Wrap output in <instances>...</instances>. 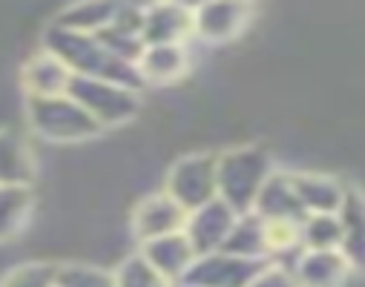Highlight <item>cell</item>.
<instances>
[{
	"label": "cell",
	"mask_w": 365,
	"mask_h": 287,
	"mask_svg": "<svg viewBox=\"0 0 365 287\" xmlns=\"http://www.w3.org/2000/svg\"><path fill=\"white\" fill-rule=\"evenodd\" d=\"M277 172L273 167V155L259 147V144H242V147H227L219 152V167H216V181H219V199L233 207L239 216L250 213L262 187L267 178Z\"/></svg>",
	"instance_id": "1"
},
{
	"label": "cell",
	"mask_w": 365,
	"mask_h": 287,
	"mask_svg": "<svg viewBox=\"0 0 365 287\" xmlns=\"http://www.w3.org/2000/svg\"><path fill=\"white\" fill-rule=\"evenodd\" d=\"M216 167H219V152L210 150L185 152L167 167L161 189L190 216L193 210L219 199Z\"/></svg>",
	"instance_id": "2"
},
{
	"label": "cell",
	"mask_w": 365,
	"mask_h": 287,
	"mask_svg": "<svg viewBox=\"0 0 365 287\" xmlns=\"http://www.w3.org/2000/svg\"><path fill=\"white\" fill-rule=\"evenodd\" d=\"M26 115H29V127L43 141H52V144H83L104 132L69 95L26 98Z\"/></svg>",
	"instance_id": "3"
},
{
	"label": "cell",
	"mask_w": 365,
	"mask_h": 287,
	"mask_svg": "<svg viewBox=\"0 0 365 287\" xmlns=\"http://www.w3.org/2000/svg\"><path fill=\"white\" fill-rule=\"evenodd\" d=\"M66 95L75 104H81L83 113L101 130L127 127L141 113V92H135L130 86H121V83L98 80V78L72 75V83H69Z\"/></svg>",
	"instance_id": "4"
},
{
	"label": "cell",
	"mask_w": 365,
	"mask_h": 287,
	"mask_svg": "<svg viewBox=\"0 0 365 287\" xmlns=\"http://www.w3.org/2000/svg\"><path fill=\"white\" fill-rule=\"evenodd\" d=\"M185 224H187V210H181L164 189L141 196L130 213V236L135 239L138 247L153 239L181 233Z\"/></svg>",
	"instance_id": "5"
},
{
	"label": "cell",
	"mask_w": 365,
	"mask_h": 287,
	"mask_svg": "<svg viewBox=\"0 0 365 287\" xmlns=\"http://www.w3.org/2000/svg\"><path fill=\"white\" fill-rule=\"evenodd\" d=\"M264 264L267 261H250V259H239L233 253L219 250V253L199 256L181 284H187V287H247Z\"/></svg>",
	"instance_id": "6"
},
{
	"label": "cell",
	"mask_w": 365,
	"mask_h": 287,
	"mask_svg": "<svg viewBox=\"0 0 365 287\" xmlns=\"http://www.w3.org/2000/svg\"><path fill=\"white\" fill-rule=\"evenodd\" d=\"M256 9L250 4H202L193 6V38L222 46L236 41L250 24Z\"/></svg>",
	"instance_id": "7"
},
{
	"label": "cell",
	"mask_w": 365,
	"mask_h": 287,
	"mask_svg": "<svg viewBox=\"0 0 365 287\" xmlns=\"http://www.w3.org/2000/svg\"><path fill=\"white\" fill-rule=\"evenodd\" d=\"M291 175H294L297 196L308 216L314 213L336 216L351 189V181H345L331 169H291Z\"/></svg>",
	"instance_id": "8"
},
{
	"label": "cell",
	"mask_w": 365,
	"mask_h": 287,
	"mask_svg": "<svg viewBox=\"0 0 365 287\" xmlns=\"http://www.w3.org/2000/svg\"><path fill=\"white\" fill-rule=\"evenodd\" d=\"M236 219H239V213L233 207H227L222 199H216V202H210V204H205L187 216L185 236L190 239V244L199 256L219 253V250H225Z\"/></svg>",
	"instance_id": "9"
},
{
	"label": "cell",
	"mask_w": 365,
	"mask_h": 287,
	"mask_svg": "<svg viewBox=\"0 0 365 287\" xmlns=\"http://www.w3.org/2000/svg\"><path fill=\"white\" fill-rule=\"evenodd\" d=\"M262 221H285V224H302V219L308 216L299 196H297V187H294V175L291 169H277L267 184L262 187V193L253 204V210Z\"/></svg>",
	"instance_id": "10"
},
{
	"label": "cell",
	"mask_w": 365,
	"mask_h": 287,
	"mask_svg": "<svg viewBox=\"0 0 365 287\" xmlns=\"http://www.w3.org/2000/svg\"><path fill=\"white\" fill-rule=\"evenodd\" d=\"M138 253L144 256V261L158 273L164 276L170 284H181L185 276L190 273L193 261L199 259V253L193 250L190 239L181 233H173V236H164V239H153L147 244L138 247Z\"/></svg>",
	"instance_id": "11"
},
{
	"label": "cell",
	"mask_w": 365,
	"mask_h": 287,
	"mask_svg": "<svg viewBox=\"0 0 365 287\" xmlns=\"http://www.w3.org/2000/svg\"><path fill=\"white\" fill-rule=\"evenodd\" d=\"M138 75L147 86H173L185 78L193 66V55L187 43H161V46H144L138 58Z\"/></svg>",
	"instance_id": "12"
},
{
	"label": "cell",
	"mask_w": 365,
	"mask_h": 287,
	"mask_svg": "<svg viewBox=\"0 0 365 287\" xmlns=\"http://www.w3.org/2000/svg\"><path fill=\"white\" fill-rule=\"evenodd\" d=\"M144 46L187 43L193 38V6L181 4H153L144 6Z\"/></svg>",
	"instance_id": "13"
},
{
	"label": "cell",
	"mask_w": 365,
	"mask_h": 287,
	"mask_svg": "<svg viewBox=\"0 0 365 287\" xmlns=\"http://www.w3.org/2000/svg\"><path fill=\"white\" fill-rule=\"evenodd\" d=\"M294 278L299 287H348L354 273L339 250H302Z\"/></svg>",
	"instance_id": "14"
},
{
	"label": "cell",
	"mask_w": 365,
	"mask_h": 287,
	"mask_svg": "<svg viewBox=\"0 0 365 287\" xmlns=\"http://www.w3.org/2000/svg\"><path fill=\"white\" fill-rule=\"evenodd\" d=\"M339 224H342V247L339 253L345 256L348 267L354 276L365 278V189L354 187L339 207Z\"/></svg>",
	"instance_id": "15"
},
{
	"label": "cell",
	"mask_w": 365,
	"mask_h": 287,
	"mask_svg": "<svg viewBox=\"0 0 365 287\" xmlns=\"http://www.w3.org/2000/svg\"><path fill=\"white\" fill-rule=\"evenodd\" d=\"M21 80H24V89H26V98H52V95H66L69 92L72 72L52 52L41 49L35 58L26 61Z\"/></svg>",
	"instance_id": "16"
},
{
	"label": "cell",
	"mask_w": 365,
	"mask_h": 287,
	"mask_svg": "<svg viewBox=\"0 0 365 287\" xmlns=\"http://www.w3.org/2000/svg\"><path fill=\"white\" fill-rule=\"evenodd\" d=\"M35 175L38 164L29 144L12 130H0V187H32Z\"/></svg>",
	"instance_id": "17"
},
{
	"label": "cell",
	"mask_w": 365,
	"mask_h": 287,
	"mask_svg": "<svg viewBox=\"0 0 365 287\" xmlns=\"http://www.w3.org/2000/svg\"><path fill=\"white\" fill-rule=\"evenodd\" d=\"M225 253H233L239 259L250 261H267L270 247H267V224L256 213H242L230 230V239L225 244Z\"/></svg>",
	"instance_id": "18"
},
{
	"label": "cell",
	"mask_w": 365,
	"mask_h": 287,
	"mask_svg": "<svg viewBox=\"0 0 365 287\" xmlns=\"http://www.w3.org/2000/svg\"><path fill=\"white\" fill-rule=\"evenodd\" d=\"M32 187H0V241L18 236L32 219Z\"/></svg>",
	"instance_id": "19"
},
{
	"label": "cell",
	"mask_w": 365,
	"mask_h": 287,
	"mask_svg": "<svg viewBox=\"0 0 365 287\" xmlns=\"http://www.w3.org/2000/svg\"><path fill=\"white\" fill-rule=\"evenodd\" d=\"M113 12H115V6H110V4H75L58 15L55 26L81 32V35H98L101 29L110 26Z\"/></svg>",
	"instance_id": "20"
},
{
	"label": "cell",
	"mask_w": 365,
	"mask_h": 287,
	"mask_svg": "<svg viewBox=\"0 0 365 287\" xmlns=\"http://www.w3.org/2000/svg\"><path fill=\"white\" fill-rule=\"evenodd\" d=\"M299 244L302 250H339L342 247L339 216H331V213L305 216L299 224Z\"/></svg>",
	"instance_id": "21"
},
{
	"label": "cell",
	"mask_w": 365,
	"mask_h": 287,
	"mask_svg": "<svg viewBox=\"0 0 365 287\" xmlns=\"http://www.w3.org/2000/svg\"><path fill=\"white\" fill-rule=\"evenodd\" d=\"M58 287H115V273L96 261H69L58 270Z\"/></svg>",
	"instance_id": "22"
},
{
	"label": "cell",
	"mask_w": 365,
	"mask_h": 287,
	"mask_svg": "<svg viewBox=\"0 0 365 287\" xmlns=\"http://www.w3.org/2000/svg\"><path fill=\"white\" fill-rule=\"evenodd\" d=\"M115 287H175V284H170L164 276H158L147 261H144V256L135 250V253H130L124 261H118L115 264Z\"/></svg>",
	"instance_id": "23"
},
{
	"label": "cell",
	"mask_w": 365,
	"mask_h": 287,
	"mask_svg": "<svg viewBox=\"0 0 365 287\" xmlns=\"http://www.w3.org/2000/svg\"><path fill=\"white\" fill-rule=\"evenodd\" d=\"M58 270L61 264L55 261H26L0 281V287H58Z\"/></svg>",
	"instance_id": "24"
},
{
	"label": "cell",
	"mask_w": 365,
	"mask_h": 287,
	"mask_svg": "<svg viewBox=\"0 0 365 287\" xmlns=\"http://www.w3.org/2000/svg\"><path fill=\"white\" fill-rule=\"evenodd\" d=\"M247 287H299V284H297V278H294L291 270H285L279 264H264L259 270V276Z\"/></svg>",
	"instance_id": "25"
},
{
	"label": "cell",
	"mask_w": 365,
	"mask_h": 287,
	"mask_svg": "<svg viewBox=\"0 0 365 287\" xmlns=\"http://www.w3.org/2000/svg\"><path fill=\"white\" fill-rule=\"evenodd\" d=\"M175 287H187V284H175Z\"/></svg>",
	"instance_id": "26"
}]
</instances>
